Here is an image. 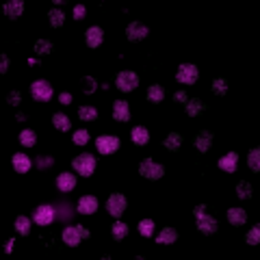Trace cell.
Wrapping results in <instances>:
<instances>
[{"label": "cell", "instance_id": "44", "mask_svg": "<svg viewBox=\"0 0 260 260\" xmlns=\"http://www.w3.org/2000/svg\"><path fill=\"white\" fill-rule=\"evenodd\" d=\"M173 100H176V102H180V104H187V93H184V91H176V93H173Z\"/></svg>", "mask_w": 260, "mask_h": 260}, {"label": "cell", "instance_id": "10", "mask_svg": "<svg viewBox=\"0 0 260 260\" xmlns=\"http://www.w3.org/2000/svg\"><path fill=\"white\" fill-rule=\"evenodd\" d=\"M148 35H150V28L141 22H130L126 26V37L130 42H143Z\"/></svg>", "mask_w": 260, "mask_h": 260}, {"label": "cell", "instance_id": "26", "mask_svg": "<svg viewBox=\"0 0 260 260\" xmlns=\"http://www.w3.org/2000/svg\"><path fill=\"white\" fill-rule=\"evenodd\" d=\"M176 241H178V230H173V228H163L161 234L156 237V243H161V245H169Z\"/></svg>", "mask_w": 260, "mask_h": 260}, {"label": "cell", "instance_id": "36", "mask_svg": "<svg viewBox=\"0 0 260 260\" xmlns=\"http://www.w3.org/2000/svg\"><path fill=\"white\" fill-rule=\"evenodd\" d=\"M211 89H213L215 96H226V93H228V81H226V78H215Z\"/></svg>", "mask_w": 260, "mask_h": 260}, {"label": "cell", "instance_id": "43", "mask_svg": "<svg viewBox=\"0 0 260 260\" xmlns=\"http://www.w3.org/2000/svg\"><path fill=\"white\" fill-rule=\"evenodd\" d=\"M59 102H61V104H65V107H67V104H72V93L63 91L61 96H59Z\"/></svg>", "mask_w": 260, "mask_h": 260}, {"label": "cell", "instance_id": "24", "mask_svg": "<svg viewBox=\"0 0 260 260\" xmlns=\"http://www.w3.org/2000/svg\"><path fill=\"white\" fill-rule=\"evenodd\" d=\"M52 124H54V128L61 130V132H67V130L72 128V119H69L65 113H54L52 115Z\"/></svg>", "mask_w": 260, "mask_h": 260}, {"label": "cell", "instance_id": "5", "mask_svg": "<svg viewBox=\"0 0 260 260\" xmlns=\"http://www.w3.org/2000/svg\"><path fill=\"white\" fill-rule=\"evenodd\" d=\"M139 173L148 180H161L165 176V167L158 165L156 161H152V158H146V161L139 163Z\"/></svg>", "mask_w": 260, "mask_h": 260}, {"label": "cell", "instance_id": "2", "mask_svg": "<svg viewBox=\"0 0 260 260\" xmlns=\"http://www.w3.org/2000/svg\"><path fill=\"white\" fill-rule=\"evenodd\" d=\"M96 165H98V161H96V156L93 154H78L76 158L72 161V167L76 169L78 173H81L83 178H89V176H93V172H96Z\"/></svg>", "mask_w": 260, "mask_h": 260}, {"label": "cell", "instance_id": "16", "mask_svg": "<svg viewBox=\"0 0 260 260\" xmlns=\"http://www.w3.org/2000/svg\"><path fill=\"white\" fill-rule=\"evenodd\" d=\"M57 187H59V191H63V193L74 191V187H76V176H74V173H67V172L59 173V176H57Z\"/></svg>", "mask_w": 260, "mask_h": 260}, {"label": "cell", "instance_id": "20", "mask_svg": "<svg viewBox=\"0 0 260 260\" xmlns=\"http://www.w3.org/2000/svg\"><path fill=\"white\" fill-rule=\"evenodd\" d=\"M13 169H16L18 173H26L28 169H31V158L26 156V154H22V152H18V154H13Z\"/></svg>", "mask_w": 260, "mask_h": 260}, {"label": "cell", "instance_id": "33", "mask_svg": "<svg viewBox=\"0 0 260 260\" xmlns=\"http://www.w3.org/2000/svg\"><path fill=\"white\" fill-rule=\"evenodd\" d=\"M16 232H18V234H22V237H26V234L31 232V219L24 217V215L16 217Z\"/></svg>", "mask_w": 260, "mask_h": 260}, {"label": "cell", "instance_id": "42", "mask_svg": "<svg viewBox=\"0 0 260 260\" xmlns=\"http://www.w3.org/2000/svg\"><path fill=\"white\" fill-rule=\"evenodd\" d=\"M85 18V7L83 4H76L74 7V20H83Z\"/></svg>", "mask_w": 260, "mask_h": 260}, {"label": "cell", "instance_id": "12", "mask_svg": "<svg viewBox=\"0 0 260 260\" xmlns=\"http://www.w3.org/2000/svg\"><path fill=\"white\" fill-rule=\"evenodd\" d=\"M113 119L115 122H130V104L126 100H115L113 102Z\"/></svg>", "mask_w": 260, "mask_h": 260}, {"label": "cell", "instance_id": "14", "mask_svg": "<svg viewBox=\"0 0 260 260\" xmlns=\"http://www.w3.org/2000/svg\"><path fill=\"white\" fill-rule=\"evenodd\" d=\"M78 213L81 215H96L98 213V197L96 195H85L78 199Z\"/></svg>", "mask_w": 260, "mask_h": 260}, {"label": "cell", "instance_id": "25", "mask_svg": "<svg viewBox=\"0 0 260 260\" xmlns=\"http://www.w3.org/2000/svg\"><path fill=\"white\" fill-rule=\"evenodd\" d=\"M228 221L232 223V226H243V223L247 221V213H245L243 208H230V211H228Z\"/></svg>", "mask_w": 260, "mask_h": 260}, {"label": "cell", "instance_id": "17", "mask_svg": "<svg viewBox=\"0 0 260 260\" xmlns=\"http://www.w3.org/2000/svg\"><path fill=\"white\" fill-rule=\"evenodd\" d=\"M61 238H63L65 245H69V247H78V243L83 241V237L78 234V228H74V226H67V228H65L63 234H61Z\"/></svg>", "mask_w": 260, "mask_h": 260}, {"label": "cell", "instance_id": "40", "mask_svg": "<svg viewBox=\"0 0 260 260\" xmlns=\"http://www.w3.org/2000/svg\"><path fill=\"white\" fill-rule=\"evenodd\" d=\"M83 81H85V93H93L98 89V83H96L93 76H85Z\"/></svg>", "mask_w": 260, "mask_h": 260}, {"label": "cell", "instance_id": "1", "mask_svg": "<svg viewBox=\"0 0 260 260\" xmlns=\"http://www.w3.org/2000/svg\"><path fill=\"white\" fill-rule=\"evenodd\" d=\"M193 215L197 217V230L202 234H206V237H211V234H217L219 230V223L217 219L211 217V215H206V204H199V206L193 208Z\"/></svg>", "mask_w": 260, "mask_h": 260}, {"label": "cell", "instance_id": "41", "mask_svg": "<svg viewBox=\"0 0 260 260\" xmlns=\"http://www.w3.org/2000/svg\"><path fill=\"white\" fill-rule=\"evenodd\" d=\"M7 69H9V57L0 54V74H7Z\"/></svg>", "mask_w": 260, "mask_h": 260}, {"label": "cell", "instance_id": "31", "mask_svg": "<svg viewBox=\"0 0 260 260\" xmlns=\"http://www.w3.org/2000/svg\"><path fill=\"white\" fill-rule=\"evenodd\" d=\"M247 165L254 173L260 172V148H252V152L247 154Z\"/></svg>", "mask_w": 260, "mask_h": 260}, {"label": "cell", "instance_id": "6", "mask_svg": "<svg viewBox=\"0 0 260 260\" xmlns=\"http://www.w3.org/2000/svg\"><path fill=\"white\" fill-rule=\"evenodd\" d=\"M126 206H128V199L124 193H113L111 197L107 199V211H108V215H113V217H122Z\"/></svg>", "mask_w": 260, "mask_h": 260}, {"label": "cell", "instance_id": "3", "mask_svg": "<svg viewBox=\"0 0 260 260\" xmlns=\"http://www.w3.org/2000/svg\"><path fill=\"white\" fill-rule=\"evenodd\" d=\"M115 87H117L122 93L134 91V89L139 87V76L134 72H130V69H124V72H119L117 78H115Z\"/></svg>", "mask_w": 260, "mask_h": 260}, {"label": "cell", "instance_id": "15", "mask_svg": "<svg viewBox=\"0 0 260 260\" xmlns=\"http://www.w3.org/2000/svg\"><path fill=\"white\" fill-rule=\"evenodd\" d=\"M219 169H223V172H228V173H234L238 169V154L237 152L223 154V156L219 158Z\"/></svg>", "mask_w": 260, "mask_h": 260}, {"label": "cell", "instance_id": "32", "mask_svg": "<svg viewBox=\"0 0 260 260\" xmlns=\"http://www.w3.org/2000/svg\"><path fill=\"white\" fill-rule=\"evenodd\" d=\"M237 195H238V199H252V195H254L252 184H249L247 180H241V182L237 184Z\"/></svg>", "mask_w": 260, "mask_h": 260}, {"label": "cell", "instance_id": "28", "mask_svg": "<svg viewBox=\"0 0 260 260\" xmlns=\"http://www.w3.org/2000/svg\"><path fill=\"white\" fill-rule=\"evenodd\" d=\"M126 234H128V226L124 221H113V226H111V237H113V241H124L126 238Z\"/></svg>", "mask_w": 260, "mask_h": 260}, {"label": "cell", "instance_id": "37", "mask_svg": "<svg viewBox=\"0 0 260 260\" xmlns=\"http://www.w3.org/2000/svg\"><path fill=\"white\" fill-rule=\"evenodd\" d=\"M72 141L76 143V146H87V143H89V130H85V128L74 130V134H72Z\"/></svg>", "mask_w": 260, "mask_h": 260}, {"label": "cell", "instance_id": "23", "mask_svg": "<svg viewBox=\"0 0 260 260\" xmlns=\"http://www.w3.org/2000/svg\"><path fill=\"white\" fill-rule=\"evenodd\" d=\"M146 98H148V102H152V104H161L165 100V89L161 85H150Z\"/></svg>", "mask_w": 260, "mask_h": 260}, {"label": "cell", "instance_id": "8", "mask_svg": "<svg viewBox=\"0 0 260 260\" xmlns=\"http://www.w3.org/2000/svg\"><path fill=\"white\" fill-rule=\"evenodd\" d=\"M54 217H57L54 208L50 206V204H42V206H37V211H35L33 221L37 223V226H50V223L54 221Z\"/></svg>", "mask_w": 260, "mask_h": 260}, {"label": "cell", "instance_id": "22", "mask_svg": "<svg viewBox=\"0 0 260 260\" xmlns=\"http://www.w3.org/2000/svg\"><path fill=\"white\" fill-rule=\"evenodd\" d=\"M2 9H4V16L16 20V18H20L24 13V2H22V0H11V2H7Z\"/></svg>", "mask_w": 260, "mask_h": 260}, {"label": "cell", "instance_id": "4", "mask_svg": "<svg viewBox=\"0 0 260 260\" xmlns=\"http://www.w3.org/2000/svg\"><path fill=\"white\" fill-rule=\"evenodd\" d=\"M119 146H122V141H119V137H115V134H100L96 139V148L102 156L115 154L119 150Z\"/></svg>", "mask_w": 260, "mask_h": 260}, {"label": "cell", "instance_id": "9", "mask_svg": "<svg viewBox=\"0 0 260 260\" xmlns=\"http://www.w3.org/2000/svg\"><path fill=\"white\" fill-rule=\"evenodd\" d=\"M31 96L37 100V102H48L52 98V87L46 81H35L31 85Z\"/></svg>", "mask_w": 260, "mask_h": 260}, {"label": "cell", "instance_id": "38", "mask_svg": "<svg viewBox=\"0 0 260 260\" xmlns=\"http://www.w3.org/2000/svg\"><path fill=\"white\" fill-rule=\"evenodd\" d=\"M245 243L247 245H258L260 243V226H254L247 234H245Z\"/></svg>", "mask_w": 260, "mask_h": 260}, {"label": "cell", "instance_id": "34", "mask_svg": "<svg viewBox=\"0 0 260 260\" xmlns=\"http://www.w3.org/2000/svg\"><path fill=\"white\" fill-rule=\"evenodd\" d=\"M33 50H35V54H39V57H42V54H50L52 52V42H50V39H37Z\"/></svg>", "mask_w": 260, "mask_h": 260}, {"label": "cell", "instance_id": "7", "mask_svg": "<svg viewBox=\"0 0 260 260\" xmlns=\"http://www.w3.org/2000/svg\"><path fill=\"white\" fill-rule=\"evenodd\" d=\"M197 76H199V72L193 63H182L176 72V81L182 85H195L197 83Z\"/></svg>", "mask_w": 260, "mask_h": 260}, {"label": "cell", "instance_id": "21", "mask_svg": "<svg viewBox=\"0 0 260 260\" xmlns=\"http://www.w3.org/2000/svg\"><path fill=\"white\" fill-rule=\"evenodd\" d=\"M132 143L134 146H139V148H143V146H148L150 143V132H148V128L146 126H137V128H132Z\"/></svg>", "mask_w": 260, "mask_h": 260}, {"label": "cell", "instance_id": "27", "mask_svg": "<svg viewBox=\"0 0 260 260\" xmlns=\"http://www.w3.org/2000/svg\"><path fill=\"white\" fill-rule=\"evenodd\" d=\"M48 22L52 28H61L65 24V13L63 9H50L48 11Z\"/></svg>", "mask_w": 260, "mask_h": 260}, {"label": "cell", "instance_id": "19", "mask_svg": "<svg viewBox=\"0 0 260 260\" xmlns=\"http://www.w3.org/2000/svg\"><path fill=\"white\" fill-rule=\"evenodd\" d=\"M204 108H206V102H202L199 98H191V100H187V104H184V111H187L189 117H197V115H202Z\"/></svg>", "mask_w": 260, "mask_h": 260}, {"label": "cell", "instance_id": "18", "mask_svg": "<svg viewBox=\"0 0 260 260\" xmlns=\"http://www.w3.org/2000/svg\"><path fill=\"white\" fill-rule=\"evenodd\" d=\"M163 148L167 150V152H178V150L182 148V134H180V132H169L167 137L163 139Z\"/></svg>", "mask_w": 260, "mask_h": 260}, {"label": "cell", "instance_id": "11", "mask_svg": "<svg viewBox=\"0 0 260 260\" xmlns=\"http://www.w3.org/2000/svg\"><path fill=\"white\" fill-rule=\"evenodd\" d=\"M104 42V28L102 26H89L85 31V43L89 48H100Z\"/></svg>", "mask_w": 260, "mask_h": 260}, {"label": "cell", "instance_id": "46", "mask_svg": "<svg viewBox=\"0 0 260 260\" xmlns=\"http://www.w3.org/2000/svg\"><path fill=\"white\" fill-rule=\"evenodd\" d=\"M13 243H16V238H9V241L4 243V252H7V254H11V249H13Z\"/></svg>", "mask_w": 260, "mask_h": 260}, {"label": "cell", "instance_id": "35", "mask_svg": "<svg viewBox=\"0 0 260 260\" xmlns=\"http://www.w3.org/2000/svg\"><path fill=\"white\" fill-rule=\"evenodd\" d=\"M137 228H139V234L146 237V238H150L154 234V221H152V219H141Z\"/></svg>", "mask_w": 260, "mask_h": 260}, {"label": "cell", "instance_id": "39", "mask_svg": "<svg viewBox=\"0 0 260 260\" xmlns=\"http://www.w3.org/2000/svg\"><path fill=\"white\" fill-rule=\"evenodd\" d=\"M7 102L11 104V107H20V102H22V93H20L18 89H13V91H9Z\"/></svg>", "mask_w": 260, "mask_h": 260}, {"label": "cell", "instance_id": "29", "mask_svg": "<svg viewBox=\"0 0 260 260\" xmlns=\"http://www.w3.org/2000/svg\"><path fill=\"white\" fill-rule=\"evenodd\" d=\"M78 119H83V122H96L98 119V108L96 107H78Z\"/></svg>", "mask_w": 260, "mask_h": 260}, {"label": "cell", "instance_id": "45", "mask_svg": "<svg viewBox=\"0 0 260 260\" xmlns=\"http://www.w3.org/2000/svg\"><path fill=\"white\" fill-rule=\"evenodd\" d=\"M76 228H78V234H81V237H83V241H87V238H91V232H89V230L85 228V226H76Z\"/></svg>", "mask_w": 260, "mask_h": 260}, {"label": "cell", "instance_id": "30", "mask_svg": "<svg viewBox=\"0 0 260 260\" xmlns=\"http://www.w3.org/2000/svg\"><path fill=\"white\" fill-rule=\"evenodd\" d=\"M20 143H22L24 148H33L35 143H37V134H35V130L24 128L22 132H20Z\"/></svg>", "mask_w": 260, "mask_h": 260}, {"label": "cell", "instance_id": "13", "mask_svg": "<svg viewBox=\"0 0 260 260\" xmlns=\"http://www.w3.org/2000/svg\"><path fill=\"white\" fill-rule=\"evenodd\" d=\"M213 141H215V137L211 130H199V134L195 137V148H197L199 154H206L213 148Z\"/></svg>", "mask_w": 260, "mask_h": 260}]
</instances>
